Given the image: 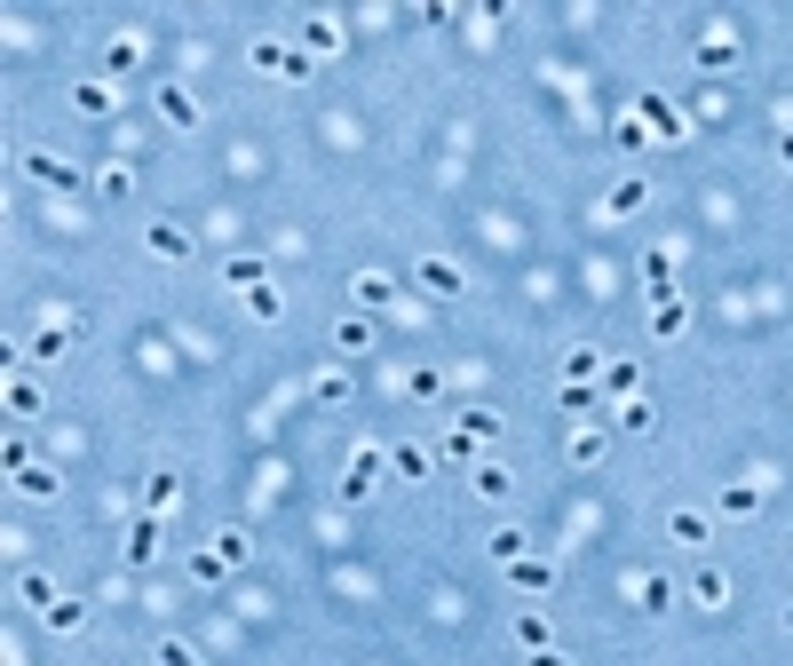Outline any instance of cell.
<instances>
[{
  "mask_svg": "<svg viewBox=\"0 0 793 666\" xmlns=\"http://www.w3.org/2000/svg\"><path fill=\"white\" fill-rule=\"evenodd\" d=\"M635 119H643V127H651V135H659V143H682V111L667 104V96H659V88H643V96H635Z\"/></svg>",
  "mask_w": 793,
  "mask_h": 666,
  "instance_id": "6da1fadb",
  "label": "cell"
},
{
  "mask_svg": "<svg viewBox=\"0 0 793 666\" xmlns=\"http://www.w3.org/2000/svg\"><path fill=\"white\" fill-rule=\"evenodd\" d=\"M143 254H159V262H183V254H191V230H183L175 215H159L151 230H143Z\"/></svg>",
  "mask_w": 793,
  "mask_h": 666,
  "instance_id": "7a4b0ae2",
  "label": "cell"
},
{
  "mask_svg": "<svg viewBox=\"0 0 793 666\" xmlns=\"http://www.w3.org/2000/svg\"><path fill=\"white\" fill-rule=\"evenodd\" d=\"M460 286H468V278H460V262H445V254H421V294H437V302H453Z\"/></svg>",
  "mask_w": 793,
  "mask_h": 666,
  "instance_id": "3957f363",
  "label": "cell"
},
{
  "mask_svg": "<svg viewBox=\"0 0 793 666\" xmlns=\"http://www.w3.org/2000/svg\"><path fill=\"white\" fill-rule=\"evenodd\" d=\"M381 468H389V460H381V452H373V444H365V452H357V460H349V476H341V500H365V492H373V484H381Z\"/></svg>",
  "mask_w": 793,
  "mask_h": 666,
  "instance_id": "277c9868",
  "label": "cell"
},
{
  "mask_svg": "<svg viewBox=\"0 0 793 666\" xmlns=\"http://www.w3.org/2000/svg\"><path fill=\"white\" fill-rule=\"evenodd\" d=\"M135 516H175V476H167V468H151V476H143V500H135Z\"/></svg>",
  "mask_w": 793,
  "mask_h": 666,
  "instance_id": "5b68a950",
  "label": "cell"
},
{
  "mask_svg": "<svg viewBox=\"0 0 793 666\" xmlns=\"http://www.w3.org/2000/svg\"><path fill=\"white\" fill-rule=\"evenodd\" d=\"M159 119L191 135V127H199V96H191V88H159Z\"/></svg>",
  "mask_w": 793,
  "mask_h": 666,
  "instance_id": "8992f818",
  "label": "cell"
},
{
  "mask_svg": "<svg viewBox=\"0 0 793 666\" xmlns=\"http://www.w3.org/2000/svg\"><path fill=\"white\" fill-rule=\"evenodd\" d=\"M349 294H357V310H389V302H397V286H389L381 270H357V278H349Z\"/></svg>",
  "mask_w": 793,
  "mask_h": 666,
  "instance_id": "52a82bcc",
  "label": "cell"
},
{
  "mask_svg": "<svg viewBox=\"0 0 793 666\" xmlns=\"http://www.w3.org/2000/svg\"><path fill=\"white\" fill-rule=\"evenodd\" d=\"M690 603H706V611H722V603H730V579H722L714 563H698V571H690Z\"/></svg>",
  "mask_w": 793,
  "mask_h": 666,
  "instance_id": "ba28073f",
  "label": "cell"
},
{
  "mask_svg": "<svg viewBox=\"0 0 793 666\" xmlns=\"http://www.w3.org/2000/svg\"><path fill=\"white\" fill-rule=\"evenodd\" d=\"M159 524H167V516H135V524H127V563H151V555H159Z\"/></svg>",
  "mask_w": 793,
  "mask_h": 666,
  "instance_id": "9c48e42d",
  "label": "cell"
},
{
  "mask_svg": "<svg viewBox=\"0 0 793 666\" xmlns=\"http://www.w3.org/2000/svg\"><path fill=\"white\" fill-rule=\"evenodd\" d=\"M72 333H80L72 318H48V326L32 333V357H40V365H48V357H64V349H72Z\"/></svg>",
  "mask_w": 793,
  "mask_h": 666,
  "instance_id": "30bf717a",
  "label": "cell"
},
{
  "mask_svg": "<svg viewBox=\"0 0 793 666\" xmlns=\"http://www.w3.org/2000/svg\"><path fill=\"white\" fill-rule=\"evenodd\" d=\"M112 104H119V88H104V80H80V88H72V111H80V119H104Z\"/></svg>",
  "mask_w": 793,
  "mask_h": 666,
  "instance_id": "8fae6325",
  "label": "cell"
},
{
  "mask_svg": "<svg viewBox=\"0 0 793 666\" xmlns=\"http://www.w3.org/2000/svg\"><path fill=\"white\" fill-rule=\"evenodd\" d=\"M24 167H32V183H48V191H80V175H72L64 159H48V151H32Z\"/></svg>",
  "mask_w": 793,
  "mask_h": 666,
  "instance_id": "7c38bea8",
  "label": "cell"
},
{
  "mask_svg": "<svg viewBox=\"0 0 793 666\" xmlns=\"http://www.w3.org/2000/svg\"><path fill=\"white\" fill-rule=\"evenodd\" d=\"M468 484H476V500H508V492H516V476H508L500 460H476V476H468Z\"/></svg>",
  "mask_w": 793,
  "mask_h": 666,
  "instance_id": "4fadbf2b",
  "label": "cell"
},
{
  "mask_svg": "<svg viewBox=\"0 0 793 666\" xmlns=\"http://www.w3.org/2000/svg\"><path fill=\"white\" fill-rule=\"evenodd\" d=\"M508 579H516L524 595H540V587H556V563H540V555H524V563H508Z\"/></svg>",
  "mask_w": 793,
  "mask_h": 666,
  "instance_id": "5bb4252c",
  "label": "cell"
},
{
  "mask_svg": "<svg viewBox=\"0 0 793 666\" xmlns=\"http://www.w3.org/2000/svg\"><path fill=\"white\" fill-rule=\"evenodd\" d=\"M223 278H230V286H246V294H254V286H270L262 254H230V262H223Z\"/></svg>",
  "mask_w": 793,
  "mask_h": 666,
  "instance_id": "9a60e30c",
  "label": "cell"
},
{
  "mask_svg": "<svg viewBox=\"0 0 793 666\" xmlns=\"http://www.w3.org/2000/svg\"><path fill=\"white\" fill-rule=\"evenodd\" d=\"M302 48H310V56H334V48H341V24H334V16H310V24H302Z\"/></svg>",
  "mask_w": 793,
  "mask_h": 666,
  "instance_id": "2e32d148",
  "label": "cell"
},
{
  "mask_svg": "<svg viewBox=\"0 0 793 666\" xmlns=\"http://www.w3.org/2000/svg\"><path fill=\"white\" fill-rule=\"evenodd\" d=\"M714 508H722V516H754V508H762V484H722Z\"/></svg>",
  "mask_w": 793,
  "mask_h": 666,
  "instance_id": "e0dca14e",
  "label": "cell"
},
{
  "mask_svg": "<svg viewBox=\"0 0 793 666\" xmlns=\"http://www.w3.org/2000/svg\"><path fill=\"white\" fill-rule=\"evenodd\" d=\"M460 437L492 444V437H500V413H492V405H468V413H460Z\"/></svg>",
  "mask_w": 793,
  "mask_h": 666,
  "instance_id": "ac0fdd59",
  "label": "cell"
},
{
  "mask_svg": "<svg viewBox=\"0 0 793 666\" xmlns=\"http://www.w3.org/2000/svg\"><path fill=\"white\" fill-rule=\"evenodd\" d=\"M698 64H706V72H730V64H738V40H722V32L698 40Z\"/></svg>",
  "mask_w": 793,
  "mask_h": 666,
  "instance_id": "d6986e66",
  "label": "cell"
},
{
  "mask_svg": "<svg viewBox=\"0 0 793 666\" xmlns=\"http://www.w3.org/2000/svg\"><path fill=\"white\" fill-rule=\"evenodd\" d=\"M643 207V175H627V183H611V199H603V215H635Z\"/></svg>",
  "mask_w": 793,
  "mask_h": 666,
  "instance_id": "ffe728a7",
  "label": "cell"
},
{
  "mask_svg": "<svg viewBox=\"0 0 793 666\" xmlns=\"http://www.w3.org/2000/svg\"><path fill=\"white\" fill-rule=\"evenodd\" d=\"M643 278H651V294H659V302H675V254H651V262H643Z\"/></svg>",
  "mask_w": 793,
  "mask_h": 666,
  "instance_id": "44dd1931",
  "label": "cell"
},
{
  "mask_svg": "<svg viewBox=\"0 0 793 666\" xmlns=\"http://www.w3.org/2000/svg\"><path fill=\"white\" fill-rule=\"evenodd\" d=\"M246 310H254L262 326H278V318H286V294H278V286H254V294H246Z\"/></svg>",
  "mask_w": 793,
  "mask_h": 666,
  "instance_id": "7402d4cb",
  "label": "cell"
},
{
  "mask_svg": "<svg viewBox=\"0 0 793 666\" xmlns=\"http://www.w3.org/2000/svg\"><path fill=\"white\" fill-rule=\"evenodd\" d=\"M16 595H24V603H40V611H56V603H64V595H56L40 571H16Z\"/></svg>",
  "mask_w": 793,
  "mask_h": 666,
  "instance_id": "603a6c76",
  "label": "cell"
},
{
  "mask_svg": "<svg viewBox=\"0 0 793 666\" xmlns=\"http://www.w3.org/2000/svg\"><path fill=\"white\" fill-rule=\"evenodd\" d=\"M619 429H635V437H651V429H659V413H651L643 397H627V405H619Z\"/></svg>",
  "mask_w": 793,
  "mask_h": 666,
  "instance_id": "cb8c5ba5",
  "label": "cell"
},
{
  "mask_svg": "<svg viewBox=\"0 0 793 666\" xmlns=\"http://www.w3.org/2000/svg\"><path fill=\"white\" fill-rule=\"evenodd\" d=\"M48 627H56V635H80V627H88V603H72V595H64V603L48 611Z\"/></svg>",
  "mask_w": 793,
  "mask_h": 666,
  "instance_id": "d4e9b609",
  "label": "cell"
},
{
  "mask_svg": "<svg viewBox=\"0 0 793 666\" xmlns=\"http://www.w3.org/2000/svg\"><path fill=\"white\" fill-rule=\"evenodd\" d=\"M127 191H135V167H104L96 175V199H127Z\"/></svg>",
  "mask_w": 793,
  "mask_h": 666,
  "instance_id": "484cf974",
  "label": "cell"
},
{
  "mask_svg": "<svg viewBox=\"0 0 793 666\" xmlns=\"http://www.w3.org/2000/svg\"><path fill=\"white\" fill-rule=\"evenodd\" d=\"M135 56H143V40H112V48H104V72H112V80L135 72Z\"/></svg>",
  "mask_w": 793,
  "mask_h": 666,
  "instance_id": "4316f807",
  "label": "cell"
},
{
  "mask_svg": "<svg viewBox=\"0 0 793 666\" xmlns=\"http://www.w3.org/2000/svg\"><path fill=\"white\" fill-rule=\"evenodd\" d=\"M635 381H643V373H635L627 357H619V365H603V389H611V397H635Z\"/></svg>",
  "mask_w": 793,
  "mask_h": 666,
  "instance_id": "83f0119b",
  "label": "cell"
},
{
  "mask_svg": "<svg viewBox=\"0 0 793 666\" xmlns=\"http://www.w3.org/2000/svg\"><path fill=\"white\" fill-rule=\"evenodd\" d=\"M16 492H32V500H48V492H56V468H16Z\"/></svg>",
  "mask_w": 793,
  "mask_h": 666,
  "instance_id": "f1b7e54d",
  "label": "cell"
},
{
  "mask_svg": "<svg viewBox=\"0 0 793 666\" xmlns=\"http://www.w3.org/2000/svg\"><path fill=\"white\" fill-rule=\"evenodd\" d=\"M571 460L595 468V460H603V429H579V437H571Z\"/></svg>",
  "mask_w": 793,
  "mask_h": 666,
  "instance_id": "f546056e",
  "label": "cell"
},
{
  "mask_svg": "<svg viewBox=\"0 0 793 666\" xmlns=\"http://www.w3.org/2000/svg\"><path fill=\"white\" fill-rule=\"evenodd\" d=\"M675 540H682V548H706V516H690V508H675Z\"/></svg>",
  "mask_w": 793,
  "mask_h": 666,
  "instance_id": "4dcf8cb0",
  "label": "cell"
},
{
  "mask_svg": "<svg viewBox=\"0 0 793 666\" xmlns=\"http://www.w3.org/2000/svg\"><path fill=\"white\" fill-rule=\"evenodd\" d=\"M341 397H349V373L326 365V373H318V405H341Z\"/></svg>",
  "mask_w": 793,
  "mask_h": 666,
  "instance_id": "1f68e13d",
  "label": "cell"
},
{
  "mask_svg": "<svg viewBox=\"0 0 793 666\" xmlns=\"http://www.w3.org/2000/svg\"><path fill=\"white\" fill-rule=\"evenodd\" d=\"M690 326V310H682V302H659V310H651V333H682Z\"/></svg>",
  "mask_w": 793,
  "mask_h": 666,
  "instance_id": "d6a6232c",
  "label": "cell"
},
{
  "mask_svg": "<svg viewBox=\"0 0 793 666\" xmlns=\"http://www.w3.org/2000/svg\"><path fill=\"white\" fill-rule=\"evenodd\" d=\"M8 413H16V421H32V413H40V397H32V381H8Z\"/></svg>",
  "mask_w": 793,
  "mask_h": 666,
  "instance_id": "836d02e7",
  "label": "cell"
},
{
  "mask_svg": "<svg viewBox=\"0 0 793 666\" xmlns=\"http://www.w3.org/2000/svg\"><path fill=\"white\" fill-rule=\"evenodd\" d=\"M667 595H675L667 579H635V603H643V611H667Z\"/></svg>",
  "mask_w": 793,
  "mask_h": 666,
  "instance_id": "e575fe53",
  "label": "cell"
},
{
  "mask_svg": "<svg viewBox=\"0 0 793 666\" xmlns=\"http://www.w3.org/2000/svg\"><path fill=\"white\" fill-rule=\"evenodd\" d=\"M215 555H223V563H246V555H254V540H246V532H215Z\"/></svg>",
  "mask_w": 793,
  "mask_h": 666,
  "instance_id": "d590c367",
  "label": "cell"
},
{
  "mask_svg": "<svg viewBox=\"0 0 793 666\" xmlns=\"http://www.w3.org/2000/svg\"><path fill=\"white\" fill-rule=\"evenodd\" d=\"M524 548H532L524 532H492V555H500V563H524Z\"/></svg>",
  "mask_w": 793,
  "mask_h": 666,
  "instance_id": "8d00e7d4",
  "label": "cell"
},
{
  "mask_svg": "<svg viewBox=\"0 0 793 666\" xmlns=\"http://www.w3.org/2000/svg\"><path fill=\"white\" fill-rule=\"evenodd\" d=\"M619 143H627V151H643V143H651V127H643L635 111H619Z\"/></svg>",
  "mask_w": 793,
  "mask_h": 666,
  "instance_id": "74e56055",
  "label": "cell"
},
{
  "mask_svg": "<svg viewBox=\"0 0 793 666\" xmlns=\"http://www.w3.org/2000/svg\"><path fill=\"white\" fill-rule=\"evenodd\" d=\"M516 635H524L532 651H548V619H540V611H524V619H516Z\"/></svg>",
  "mask_w": 793,
  "mask_h": 666,
  "instance_id": "f35d334b",
  "label": "cell"
},
{
  "mask_svg": "<svg viewBox=\"0 0 793 666\" xmlns=\"http://www.w3.org/2000/svg\"><path fill=\"white\" fill-rule=\"evenodd\" d=\"M564 365H571V381H587V373H603V349H571Z\"/></svg>",
  "mask_w": 793,
  "mask_h": 666,
  "instance_id": "ab89813d",
  "label": "cell"
},
{
  "mask_svg": "<svg viewBox=\"0 0 793 666\" xmlns=\"http://www.w3.org/2000/svg\"><path fill=\"white\" fill-rule=\"evenodd\" d=\"M334 341H341V349H365L373 333H365V318H341V326H334Z\"/></svg>",
  "mask_w": 793,
  "mask_h": 666,
  "instance_id": "60d3db41",
  "label": "cell"
},
{
  "mask_svg": "<svg viewBox=\"0 0 793 666\" xmlns=\"http://www.w3.org/2000/svg\"><path fill=\"white\" fill-rule=\"evenodd\" d=\"M159 666H199V659H191L183 643H159Z\"/></svg>",
  "mask_w": 793,
  "mask_h": 666,
  "instance_id": "b9f144b4",
  "label": "cell"
},
{
  "mask_svg": "<svg viewBox=\"0 0 793 666\" xmlns=\"http://www.w3.org/2000/svg\"><path fill=\"white\" fill-rule=\"evenodd\" d=\"M532 666H571L564 651H532Z\"/></svg>",
  "mask_w": 793,
  "mask_h": 666,
  "instance_id": "7bdbcfd3",
  "label": "cell"
},
{
  "mask_svg": "<svg viewBox=\"0 0 793 666\" xmlns=\"http://www.w3.org/2000/svg\"><path fill=\"white\" fill-rule=\"evenodd\" d=\"M778 159H786V167H793V127H786V135H778Z\"/></svg>",
  "mask_w": 793,
  "mask_h": 666,
  "instance_id": "ee69618b",
  "label": "cell"
},
{
  "mask_svg": "<svg viewBox=\"0 0 793 666\" xmlns=\"http://www.w3.org/2000/svg\"><path fill=\"white\" fill-rule=\"evenodd\" d=\"M786 627H793V603H786Z\"/></svg>",
  "mask_w": 793,
  "mask_h": 666,
  "instance_id": "f6af8a7d",
  "label": "cell"
}]
</instances>
